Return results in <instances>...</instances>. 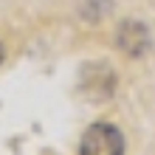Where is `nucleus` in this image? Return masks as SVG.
<instances>
[{"label": "nucleus", "instance_id": "nucleus-1", "mask_svg": "<svg viewBox=\"0 0 155 155\" xmlns=\"http://www.w3.org/2000/svg\"><path fill=\"white\" fill-rule=\"evenodd\" d=\"M79 155H124V135L113 124H90L82 135Z\"/></svg>", "mask_w": 155, "mask_h": 155}, {"label": "nucleus", "instance_id": "nucleus-2", "mask_svg": "<svg viewBox=\"0 0 155 155\" xmlns=\"http://www.w3.org/2000/svg\"><path fill=\"white\" fill-rule=\"evenodd\" d=\"M116 42L121 45L124 54L141 57V54H147V48H150V31H147V25L138 23V20H124L121 25H118Z\"/></svg>", "mask_w": 155, "mask_h": 155}, {"label": "nucleus", "instance_id": "nucleus-3", "mask_svg": "<svg viewBox=\"0 0 155 155\" xmlns=\"http://www.w3.org/2000/svg\"><path fill=\"white\" fill-rule=\"evenodd\" d=\"M0 62H3V45H0Z\"/></svg>", "mask_w": 155, "mask_h": 155}]
</instances>
